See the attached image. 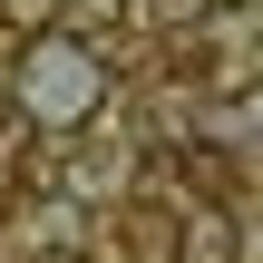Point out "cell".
<instances>
[{
  "label": "cell",
  "instance_id": "obj_3",
  "mask_svg": "<svg viewBox=\"0 0 263 263\" xmlns=\"http://www.w3.org/2000/svg\"><path fill=\"white\" fill-rule=\"evenodd\" d=\"M127 20V0H68V39H107Z\"/></svg>",
  "mask_w": 263,
  "mask_h": 263
},
{
  "label": "cell",
  "instance_id": "obj_4",
  "mask_svg": "<svg viewBox=\"0 0 263 263\" xmlns=\"http://www.w3.org/2000/svg\"><path fill=\"white\" fill-rule=\"evenodd\" d=\"M215 29H224V39H234V49H254V39H263V10H224V20H215Z\"/></svg>",
  "mask_w": 263,
  "mask_h": 263
},
{
  "label": "cell",
  "instance_id": "obj_1",
  "mask_svg": "<svg viewBox=\"0 0 263 263\" xmlns=\"http://www.w3.org/2000/svg\"><path fill=\"white\" fill-rule=\"evenodd\" d=\"M98 98H107V68H98L78 39H39V49L20 59V117H29V127H78Z\"/></svg>",
  "mask_w": 263,
  "mask_h": 263
},
{
  "label": "cell",
  "instance_id": "obj_2",
  "mask_svg": "<svg viewBox=\"0 0 263 263\" xmlns=\"http://www.w3.org/2000/svg\"><path fill=\"white\" fill-rule=\"evenodd\" d=\"M68 20V0H0V29H29V39H49Z\"/></svg>",
  "mask_w": 263,
  "mask_h": 263
}]
</instances>
